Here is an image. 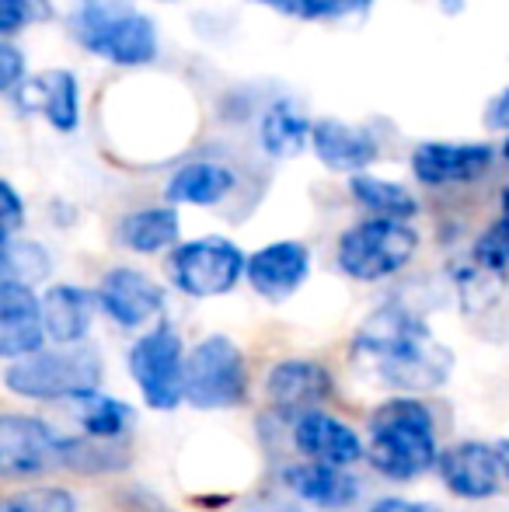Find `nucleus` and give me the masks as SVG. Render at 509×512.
<instances>
[{
    "label": "nucleus",
    "mask_w": 509,
    "mask_h": 512,
    "mask_svg": "<svg viewBox=\"0 0 509 512\" xmlns=\"http://www.w3.org/2000/svg\"><path fill=\"white\" fill-rule=\"evenodd\" d=\"M0 512H77V499L67 488L42 485L25 488V492H11L0 502Z\"/></svg>",
    "instance_id": "obj_29"
},
{
    "label": "nucleus",
    "mask_w": 509,
    "mask_h": 512,
    "mask_svg": "<svg viewBox=\"0 0 509 512\" xmlns=\"http://www.w3.org/2000/svg\"><path fill=\"white\" fill-rule=\"evenodd\" d=\"M25 227V199L11 182H0V237H18Z\"/></svg>",
    "instance_id": "obj_32"
},
{
    "label": "nucleus",
    "mask_w": 509,
    "mask_h": 512,
    "mask_svg": "<svg viewBox=\"0 0 509 512\" xmlns=\"http://www.w3.org/2000/svg\"><path fill=\"white\" fill-rule=\"evenodd\" d=\"M119 241L123 248L136 251V255H157V251H168L178 244L182 234V220H178V209L171 203L164 206H147L133 209L119 220Z\"/></svg>",
    "instance_id": "obj_23"
},
{
    "label": "nucleus",
    "mask_w": 509,
    "mask_h": 512,
    "mask_svg": "<svg viewBox=\"0 0 509 512\" xmlns=\"http://www.w3.org/2000/svg\"><path fill=\"white\" fill-rule=\"evenodd\" d=\"M499 457H503V471H506V478H509V439L499 443Z\"/></svg>",
    "instance_id": "obj_37"
},
{
    "label": "nucleus",
    "mask_w": 509,
    "mask_h": 512,
    "mask_svg": "<svg viewBox=\"0 0 509 512\" xmlns=\"http://www.w3.org/2000/svg\"><path fill=\"white\" fill-rule=\"evenodd\" d=\"M185 356L182 338L168 321L143 331L129 349V373L140 387L147 408L175 411L185 401Z\"/></svg>",
    "instance_id": "obj_8"
},
{
    "label": "nucleus",
    "mask_w": 509,
    "mask_h": 512,
    "mask_svg": "<svg viewBox=\"0 0 509 512\" xmlns=\"http://www.w3.org/2000/svg\"><path fill=\"white\" fill-rule=\"evenodd\" d=\"M471 258H475V265L485 272H506L509 269V213L499 209V216L489 223V230L475 241Z\"/></svg>",
    "instance_id": "obj_30"
},
{
    "label": "nucleus",
    "mask_w": 509,
    "mask_h": 512,
    "mask_svg": "<svg viewBox=\"0 0 509 512\" xmlns=\"http://www.w3.org/2000/svg\"><path fill=\"white\" fill-rule=\"evenodd\" d=\"M499 209H503V213H509V189H503V196H499Z\"/></svg>",
    "instance_id": "obj_38"
},
{
    "label": "nucleus",
    "mask_w": 509,
    "mask_h": 512,
    "mask_svg": "<svg viewBox=\"0 0 509 512\" xmlns=\"http://www.w3.org/2000/svg\"><path fill=\"white\" fill-rule=\"evenodd\" d=\"M335 384L332 373L321 363H311V359H286V363H276L265 377V398L269 405L279 411V415H304V411L325 405L332 398Z\"/></svg>",
    "instance_id": "obj_16"
},
{
    "label": "nucleus",
    "mask_w": 509,
    "mask_h": 512,
    "mask_svg": "<svg viewBox=\"0 0 509 512\" xmlns=\"http://www.w3.org/2000/svg\"><path fill=\"white\" fill-rule=\"evenodd\" d=\"M28 77V63H25V53L14 46L11 39L0 42V91L11 95L21 81Z\"/></svg>",
    "instance_id": "obj_33"
},
{
    "label": "nucleus",
    "mask_w": 509,
    "mask_h": 512,
    "mask_svg": "<svg viewBox=\"0 0 509 512\" xmlns=\"http://www.w3.org/2000/svg\"><path fill=\"white\" fill-rule=\"evenodd\" d=\"M7 391L32 401H70L77 394L98 391L102 384V356L88 345H67L53 352H32L11 359L4 370Z\"/></svg>",
    "instance_id": "obj_4"
},
{
    "label": "nucleus",
    "mask_w": 509,
    "mask_h": 512,
    "mask_svg": "<svg viewBox=\"0 0 509 512\" xmlns=\"http://www.w3.org/2000/svg\"><path fill=\"white\" fill-rule=\"evenodd\" d=\"M293 443H297V450L307 460H321V464H339V467L356 464L367 453L363 439L346 422H339V418L321 408H311L293 418Z\"/></svg>",
    "instance_id": "obj_17"
},
{
    "label": "nucleus",
    "mask_w": 509,
    "mask_h": 512,
    "mask_svg": "<svg viewBox=\"0 0 509 512\" xmlns=\"http://www.w3.org/2000/svg\"><path fill=\"white\" fill-rule=\"evenodd\" d=\"M98 307L119 324V328H143L164 310V290L136 269H109L98 283Z\"/></svg>",
    "instance_id": "obj_14"
},
{
    "label": "nucleus",
    "mask_w": 509,
    "mask_h": 512,
    "mask_svg": "<svg viewBox=\"0 0 509 512\" xmlns=\"http://www.w3.org/2000/svg\"><path fill=\"white\" fill-rule=\"evenodd\" d=\"M248 398V366L224 335H210L185 356V401L192 408H238Z\"/></svg>",
    "instance_id": "obj_6"
},
{
    "label": "nucleus",
    "mask_w": 509,
    "mask_h": 512,
    "mask_svg": "<svg viewBox=\"0 0 509 512\" xmlns=\"http://www.w3.org/2000/svg\"><path fill=\"white\" fill-rule=\"evenodd\" d=\"M496 147L492 143H443L426 140L412 150L408 168L429 189H443V185H468L489 175L496 164Z\"/></svg>",
    "instance_id": "obj_11"
},
{
    "label": "nucleus",
    "mask_w": 509,
    "mask_h": 512,
    "mask_svg": "<svg viewBox=\"0 0 509 512\" xmlns=\"http://www.w3.org/2000/svg\"><path fill=\"white\" fill-rule=\"evenodd\" d=\"M234 185H238V175H234L227 164L189 161L168 178L164 199H168L171 206H217L231 196Z\"/></svg>",
    "instance_id": "obj_21"
},
{
    "label": "nucleus",
    "mask_w": 509,
    "mask_h": 512,
    "mask_svg": "<svg viewBox=\"0 0 509 512\" xmlns=\"http://www.w3.org/2000/svg\"><path fill=\"white\" fill-rule=\"evenodd\" d=\"M367 460L391 481H415L440 460L433 411L412 394L384 401L370 415Z\"/></svg>",
    "instance_id": "obj_3"
},
{
    "label": "nucleus",
    "mask_w": 509,
    "mask_h": 512,
    "mask_svg": "<svg viewBox=\"0 0 509 512\" xmlns=\"http://www.w3.org/2000/svg\"><path fill=\"white\" fill-rule=\"evenodd\" d=\"M353 363L374 384L401 394L436 391L450 380L454 352L405 307H381L360 324L353 338Z\"/></svg>",
    "instance_id": "obj_1"
},
{
    "label": "nucleus",
    "mask_w": 509,
    "mask_h": 512,
    "mask_svg": "<svg viewBox=\"0 0 509 512\" xmlns=\"http://www.w3.org/2000/svg\"><path fill=\"white\" fill-rule=\"evenodd\" d=\"M349 196L356 199L363 209H370L374 216H394V220H412L419 213V199L398 182H387L370 171L349 175Z\"/></svg>",
    "instance_id": "obj_26"
},
{
    "label": "nucleus",
    "mask_w": 509,
    "mask_h": 512,
    "mask_svg": "<svg viewBox=\"0 0 509 512\" xmlns=\"http://www.w3.org/2000/svg\"><path fill=\"white\" fill-rule=\"evenodd\" d=\"M311 150L328 171H335V175H360V171H370V164L381 154V147H377V140L367 129L353 126V122H342V119L314 122Z\"/></svg>",
    "instance_id": "obj_18"
},
{
    "label": "nucleus",
    "mask_w": 509,
    "mask_h": 512,
    "mask_svg": "<svg viewBox=\"0 0 509 512\" xmlns=\"http://www.w3.org/2000/svg\"><path fill=\"white\" fill-rule=\"evenodd\" d=\"M46 338L42 297H35L28 283L0 279V356L25 359L39 352Z\"/></svg>",
    "instance_id": "obj_13"
},
{
    "label": "nucleus",
    "mask_w": 509,
    "mask_h": 512,
    "mask_svg": "<svg viewBox=\"0 0 509 512\" xmlns=\"http://www.w3.org/2000/svg\"><path fill=\"white\" fill-rule=\"evenodd\" d=\"M419 251V230L394 216H370L339 237V269L356 283H381L405 269Z\"/></svg>",
    "instance_id": "obj_5"
},
{
    "label": "nucleus",
    "mask_w": 509,
    "mask_h": 512,
    "mask_svg": "<svg viewBox=\"0 0 509 512\" xmlns=\"http://www.w3.org/2000/svg\"><path fill=\"white\" fill-rule=\"evenodd\" d=\"M7 98L18 115H42L56 133H74L81 126V81L67 67L28 74Z\"/></svg>",
    "instance_id": "obj_9"
},
{
    "label": "nucleus",
    "mask_w": 509,
    "mask_h": 512,
    "mask_svg": "<svg viewBox=\"0 0 509 512\" xmlns=\"http://www.w3.org/2000/svg\"><path fill=\"white\" fill-rule=\"evenodd\" d=\"M443 14H461L464 11V0H436Z\"/></svg>",
    "instance_id": "obj_36"
},
{
    "label": "nucleus",
    "mask_w": 509,
    "mask_h": 512,
    "mask_svg": "<svg viewBox=\"0 0 509 512\" xmlns=\"http://www.w3.org/2000/svg\"><path fill=\"white\" fill-rule=\"evenodd\" d=\"M63 436L49 429L42 418L4 415L0 418V474L7 481L35 478L49 467H60Z\"/></svg>",
    "instance_id": "obj_10"
},
{
    "label": "nucleus",
    "mask_w": 509,
    "mask_h": 512,
    "mask_svg": "<svg viewBox=\"0 0 509 512\" xmlns=\"http://www.w3.org/2000/svg\"><path fill=\"white\" fill-rule=\"evenodd\" d=\"M133 460L126 439H98V436H63L60 446V467L77 474H109V471H123Z\"/></svg>",
    "instance_id": "obj_24"
},
{
    "label": "nucleus",
    "mask_w": 509,
    "mask_h": 512,
    "mask_svg": "<svg viewBox=\"0 0 509 512\" xmlns=\"http://www.w3.org/2000/svg\"><path fill=\"white\" fill-rule=\"evenodd\" d=\"M440 467V478L457 499L482 502L492 499L499 492V481H503V457H499V446L485 443H457L447 453H440L436 460Z\"/></svg>",
    "instance_id": "obj_15"
},
{
    "label": "nucleus",
    "mask_w": 509,
    "mask_h": 512,
    "mask_svg": "<svg viewBox=\"0 0 509 512\" xmlns=\"http://www.w3.org/2000/svg\"><path fill=\"white\" fill-rule=\"evenodd\" d=\"M49 18L46 0H0V35L14 39L21 28Z\"/></svg>",
    "instance_id": "obj_31"
},
{
    "label": "nucleus",
    "mask_w": 509,
    "mask_h": 512,
    "mask_svg": "<svg viewBox=\"0 0 509 512\" xmlns=\"http://www.w3.org/2000/svg\"><path fill=\"white\" fill-rule=\"evenodd\" d=\"M370 512H440L436 506H426V502H408V499H381Z\"/></svg>",
    "instance_id": "obj_35"
},
{
    "label": "nucleus",
    "mask_w": 509,
    "mask_h": 512,
    "mask_svg": "<svg viewBox=\"0 0 509 512\" xmlns=\"http://www.w3.org/2000/svg\"><path fill=\"white\" fill-rule=\"evenodd\" d=\"M70 415H74L77 429L98 439H126L129 425H133V408L102 391H88L70 398Z\"/></svg>",
    "instance_id": "obj_25"
},
{
    "label": "nucleus",
    "mask_w": 509,
    "mask_h": 512,
    "mask_svg": "<svg viewBox=\"0 0 509 512\" xmlns=\"http://www.w3.org/2000/svg\"><path fill=\"white\" fill-rule=\"evenodd\" d=\"M485 122H489L492 129H503V133H509V88L503 91V95L492 98L489 112H485Z\"/></svg>",
    "instance_id": "obj_34"
},
{
    "label": "nucleus",
    "mask_w": 509,
    "mask_h": 512,
    "mask_svg": "<svg viewBox=\"0 0 509 512\" xmlns=\"http://www.w3.org/2000/svg\"><path fill=\"white\" fill-rule=\"evenodd\" d=\"M283 485L290 488L297 499L311 502L321 509H346L360 495V481L339 464H321V460H307V464H290L283 471Z\"/></svg>",
    "instance_id": "obj_19"
},
{
    "label": "nucleus",
    "mask_w": 509,
    "mask_h": 512,
    "mask_svg": "<svg viewBox=\"0 0 509 512\" xmlns=\"http://www.w3.org/2000/svg\"><path fill=\"white\" fill-rule=\"evenodd\" d=\"M311 136H314V119L293 98L272 102L262 112V122H258V143L276 161L300 157L311 147Z\"/></svg>",
    "instance_id": "obj_22"
},
{
    "label": "nucleus",
    "mask_w": 509,
    "mask_h": 512,
    "mask_svg": "<svg viewBox=\"0 0 509 512\" xmlns=\"http://www.w3.org/2000/svg\"><path fill=\"white\" fill-rule=\"evenodd\" d=\"M258 4L272 7L279 14H290L300 21H339L353 18V14L370 11L374 0H258Z\"/></svg>",
    "instance_id": "obj_28"
},
{
    "label": "nucleus",
    "mask_w": 509,
    "mask_h": 512,
    "mask_svg": "<svg viewBox=\"0 0 509 512\" xmlns=\"http://www.w3.org/2000/svg\"><path fill=\"white\" fill-rule=\"evenodd\" d=\"M70 39L112 67H147L157 60V25L133 0H74L67 14Z\"/></svg>",
    "instance_id": "obj_2"
},
{
    "label": "nucleus",
    "mask_w": 509,
    "mask_h": 512,
    "mask_svg": "<svg viewBox=\"0 0 509 512\" xmlns=\"http://www.w3.org/2000/svg\"><path fill=\"white\" fill-rule=\"evenodd\" d=\"M98 307V293H88L81 286L56 283L42 293V317H46V335L56 345H81L91 331Z\"/></svg>",
    "instance_id": "obj_20"
},
{
    "label": "nucleus",
    "mask_w": 509,
    "mask_h": 512,
    "mask_svg": "<svg viewBox=\"0 0 509 512\" xmlns=\"http://www.w3.org/2000/svg\"><path fill=\"white\" fill-rule=\"evenodd\" d=\"M503 157L509 161V133H506V143H503Z\"/></svg>",
    "instance_id": "obj_39"
},
{
    "label": "nucleus",
    "mask_w": 509,
    "mask_h": 512,
    "mask_svg": "<svg viewBox=\"0 0 509 512\" xmlns=\"http://www.w3.org/2000/svg\"><path fill=\"white\" fill-rule=\"evenodd\" d=\"M161 4H182V0H161Z\"/></svg>",
    "instance_id": "obj_40"
},
{
    "label": "nucleus",
    "mask_w": 509,
    "mask_h": 512,
    "mask_svg": "<svg viewBox=\"0 0 509 512\" xmlns=\"http://www.w3.org/2000/svg\"><path fill=\"white\" fill-rule=\"evenodd\" d=\"M0 276L18 279V283L35 286L49 276V255L42 244L18 241V237H0Z\"/></svg>",
    "instance_id": "obj_27"
},
{
    "label": "nucleus",
    "mask_w": 509,
    "mask_h": 512,
    "mask_svg": "<svg viewBox=\"0 0 509 512\" xmlns=\"http://www.w3.org/2000/svg\"><path fill=\"white\" fill-rule=\"evenodd\" d=\"M311 276V248L300 241H272L248 255L245 279L252 283L258 297L283 304L290 300Z\"/></svg>",
    "instance_id": "obj_12"
},
{
    "label": "nucleus",
    "mask_w": 509,
    "mask_h": 512,
    "mask_svg": "<svg viewBox=\"0 0 509 512\" xmlns=\"http://www.w3.org/2000/svg\"><path fill=\"white\" fill-rule=\"evenodd\" d=\"M245 269L248 255L227 237H199V241L175 244L168 255V272L175 290L196 300L231 293L241 283Z\"/></svg>",
    "instance_id": "obj_7"
}]
</instances>
